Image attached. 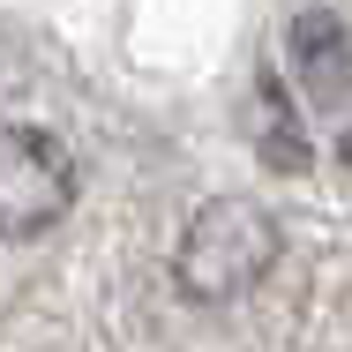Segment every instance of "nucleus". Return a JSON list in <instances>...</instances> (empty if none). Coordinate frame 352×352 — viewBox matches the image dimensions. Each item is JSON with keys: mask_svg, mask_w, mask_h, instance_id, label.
<instances>
[{"mask_svg": "<svg viewBox=\"0 0 352 352\" xmlns=\"http://www.w3.org/2000/svg\"><path fill=\"white\" fill-rule=\"evenodd\" d=\"M278 255H285V232L255 195H210L203 210L188 217L180 248H173V285L188 300L217 307V300L255 292V285L278 270Z\"/></svg>", "mask_w": 352, "mask_h": 352, "instance_id": "1", "label": "nucleus"}, {"mask_svg": "<svg viewBox=\"0 0 352 352\" xmlns=\"http://www.w3.org/2000/svg\"><path fill=\"white\" fill-rule=\"evenodd\" d=\"M75 203V157L30 120H0V240H38Z\"/></svg>", "mask_w": 352, "mask_h": 352, "instance_id": "2", "label": "nucleus"}, {"mask_svg": "<svg viewBox=\"0 0 352 352\" xmlns=\"http://www.w3.org/2000/svg\"><path fill=\"white\" fill-rule=\"evenodd\" d=\"M285 45H292V75H300V90H307L315 105L352 98V15L307 8V15H292Z\"/></svg>", "mask_w": 352, "mask_h": 352, "instance_id": "3", "label": "nucleus"}, {"mask_svg": "<svg viewBox=\"0 0 352 352\" xmlns=\"http://www.w3.org/2000/svg\"><path fill=\"white\" fill-rule=\"evenodd\" d=\"M292 120H300V113L285 105L278 75H263V128H255V142H263V157H270L278 173H307V135H300Z\"/></svg>", "mask_w": 352, "mask_h": 352, "instance_id": "4", "label": "nucleus"}, {"mask_svg": "<svg viewBox=\"0 0 352 352\" xmlns=\"http://www.w3.org/2000/svg\"><path fill=\"white\" fill-rule=\"evenodd\" d=\"M338 157H345V173H352V128H345V135H338Z\"/></svg>", "mask_w": 352, "mask_h": 352, "instance_id": "5", "label": "nucleus"}]
</instances>
